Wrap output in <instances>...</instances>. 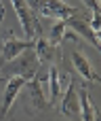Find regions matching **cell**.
I'll return each instance as SVG.
<instances>
[{"label": "cell", "instance_id": "6da1fadb", "mask_svg": "<svg viewBox=\"0 0 101 121\" xmlns=\"http://www.w3.org/2000/svg\"><path fill=\"white\" fill-rule=\"evenodd\" d=\"M6 66L4 68H0V79H8V77H25L27 81L36 74V70H38V66H40V62H38V57H36V53H34V49H25L21 55H17L15 60H11V62H4Z\"/></svg>", "mask_w": 101, "mask_h": 121}, {"label": "cell", "instance_id": "7a4b0ae2", "mask_svg": "<svg viewBox=\"0 0 101 121\" xmlns=\"http://www.w3.org/2000/svg\"><path fill=\"white\" fill-rule=\"evenodd\" d=\"M11 4H13L15 15H17V19H19V23H21V28H23L25 38L34 40V36H36V34H40V28H38V21L34 19L32 9L27 6V2H25V0H11Z\"/></svg>", "mask_w": 101, "mask_h": 121}, {"label": "cell", "instance_id": "3957f363", "mask_svg": "<svg viewBox=\"0 0 101 121\" xmlns=\"http://www.w3.org/2000/svg\"><path fill=\"white\" fill-rule=\"evenodd\" d=\"M59 113L70 121H80V104H78V91H76V83L70 81L59 106Z\"/></svg>", "mask_w": 101, "mask_h": 121}, {"label": "cell", "instance_id": "277c9868", "mask_svg": "<svg viewBox=\"0 0 101 121\" xmlns=\"http://www.w3.org/2000/svg\"><path fill=\"white\" fill-rule=\"evenodd\" d=\"M27 79L25 77H8L6 89H4V98H2V106H0V117H4L11 108V104L15 102V98L19 96V91L25 87Z\"/></svg>", "mask_w": 101, "mask_h": 121}, {"label": "cell", "instance_id": "5b68a950", "mask_svg": "<svg viewBox=\"0 0 101 121\" xmlns=\"http://www.w3.org/2000/svg\"><path fill=\"white\" fill-rule=\"evenodd\" d=\"M38 13H42L46 17H57V19H70L76 15V9L61 2V0H44Z\"/></svg>", "mask_w": 101, "mask_h": 121}, {"label": "cell", "instance_id": "8992f818", "mask_svg": "<svg viewBox=\"0 0 101 121\" xmlns=\"http://www.w3.org/2000/svg\"><path fill=\"white\" fill-rule=\"evenodd\" d=\"M25 49H34V40H30V38H23V40H19V38H8V40L4 43V47H2V60H4V62H11V60H15L17 55H21Z\"/></svg>", "mask_w": 101, "mask_h": 121}, {"label": "cell", "instance_id": "52a82bcc", "mask_svg": "<svg viewBox=\"0 0 101 121\" xmlns=\"http://www.w3.org/2000/svg\"><path fill=\"white\" fill-rule=\"evenodd\" d=\"M65 26L67 28H72L74 32H78L82 38H86L95 49H99V36L89 28V23L84 21V19H78V17H70V19H65Z\"/></svg>", "mask_w": 101, "mask_h": 121}, {"label": "cell", "instance_id": "ba28073f", "mask_svg": "<svg viewBox=\"0 0 101 121\" xmlns=\"http://www.w3.org/2000/svg\"><path fill=\"white\" fill-rule=\"evenodd\" d=\"M72 64H74V68H76V72L82 77V79H86L89 83H95V81H99V74L93 70V66L89 64V60L80 53V51H74L72 53Z\"/></svg>", "mask_w": 101, "mask_h": 121}, {"label": "cell", "instance_id": "9c48e42d", "mask_svg": "<svg viewBox=\"0 0 101 121\" xmlns=\"http://www.w3.org/2000/svg\"><path fill=\"white\" fill-rule=\"evenodd\" d=\"M76 91H78V104H80V121H99V115L93 108V102H91L89 91L84 87L82 89H76Z\"/></svg>", "mask_w": 101, "mask_h": 121}, {"label": "cell", "instance_id": "30bf717a", "mask_svg": "<svg viewBox=\"0 0 101 121\" xmlns=\"http://www.w3.org/2000/svg\"><path fill=\"white\" fill-rule=\"evenodd\" d=\"M46 81H49V85H51V94H49V104H55L57 102V98H59V94H61V79H59V70H57V66H51L49 70H46Z\"/></svg>", "mask_w": 101, "mask_h": 121}, {"label": "cell", "instance_id": "8fae6325", "mask_svg": "<svg viewBox=\"0 0 101 121\" xmlns=\"http://www.w3.org/2000/svg\"><path fill=\"white\" fill-rule=\"evenodd\" d=\"M25 87H27V91H30V100H32V104H34V106L42 108V106H46V104H49V102L44 100V96H42V83H40L36 77H32V79L25 83Z\"/></svg>", "mask_w": 101, "mask_h": 121}, {"label": "cell", "instance_id": "7c38bea8", "mask_svg": "<svg viewBox=\"0 0 101 121\" xmlns=\"http://www.w3.org/2000/svg\"><path fill=\"white\" fill-rule=\"evenodd\" d=\"M53 47H55V45H51L46 38H36V40H34V53H36L38 62L51 60V57H53Z\"/></svg>", "mask_w": 101, "mask_h": 121}, {"label": "cell", "instance_id": "4fadbf2b", "mask_svg": "<svg viewBox=\"0 0 101 121\" xmlns=\"http://www.w3.org/2000/svg\"><path fill=\"white\" fill-rule=\"evenodd\" d=\"M65 28H67V26H65V19H57V23H55L53 30H51V40H49V43L57 47V45L63 40V36H65Z\"/></svg>", "mask_w": 101, "mask_h": 121}, {"label": "cell", "instance_id": "5bb4252c", "mask_svg": "<svg viewBox=\"0 0 101 121\" xmlns=\"http://www.w3.org/2000/svg\"><path fill=\"white\" fill-rule=\"evenodd\" d=\"M84 4L91 9L93 15H101V9H99V2H97V0H84Z\"/></svg>", "mask_w": 101, "mask_h": 121}, {"label": "cell", "instance_id": "9a60e30c", "mask_svg": "<svg viewBox=\"0 0 101 121\" xmlns=\"http://www.w3.org/2000/svg\"><path fill=\"white\" fill-rule=\"evenodd\" d=\"M2 17H4V4L0 2V21H2Z\"/></svg>", "mask_w": 101, "mask_h": 121}]
</instances>
